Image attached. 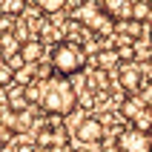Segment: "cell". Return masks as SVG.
Wrapping results in <instances>:
<instances>
[{"mask_svg": "<svg viewBox=\"0 0 152 152\" xmlns=\"http://www.w3.org/2000/svg\"><path fill=\"white\" fill-rule=\"evenodd\" d=\"M77 89L72 86V80L63 75H49L40 80V98H37V106H40L46 115H60V118H69L72 112L77 109Z\"/></svg>", "mask_w": 152, "mask_h": 152, "instance_id": "6da1fadb", "label": "cell"}, {"mask_svg": "<svg viewBox=\"0 0 152 152\" xmlns=\"http://www.w3.org/2000/svg\"><path fill=\"white\" fill-rule=\"evenodd\" d=\"M49 63H52V72L55 75H63V77H75L83 72L86 66V52L77 40H60L52 46V55H49Z\"/></svg>", "mask_w": 152, "mask_h": 152, "instance_id": "7a4b0ae2", "label": "cell"}, {"mask_svg": "<svg viewBox=\"0 0 152 152\" xmlns=\"http://www.w3.org/2000/svg\"><path fill=\"white\" fill-rule=\"evenodd\" d=\"M75 20H80L83 29H89L92 34L98 37H109L115 34V20L106 15V9H103V0H83L75 12Z\"/></svg>", "mask_w": 152, "mask_h": 152, "instance_id": "3957f363", "label": "cell"}, {"mask_svg": "<svg viewBox=\"0 0 152 152\" xmlns=\"http://www.w3.org/2000/svg\"><path fill=\"white\" fill-rule=\"evenodd\" d=\"M115 149L118 152H152L149 132H141V129H135V126L118 129V132H115Z\"/></svg>", "mask_w": 152, "mask_h": 152, "instance_id": "277c9868", "label": "cell"}, {"mask_svg": "<svg viewBox=\"0 0 152 152\" xmlns=\"http://www.w3.org/2000/svg\"><path fill=\"white\" fill-rule=\"evenodd\" d=\"M72 138H75L77 144H101L103 138H106V124L101 118H95V115H86L75 126V135Z\"/></svg>", "mask_w": 152, "mask_h": 152, "instance_id": "5b68a950", "label": "cell"}, {"mask_svg": "<svg viewBox=\"0 0 152 152\" xmlns=\"http://www.w3.org/2000/svg\"><path fill=\"white\" fill-rule=\"evenodd\" d=\"M118 80H121V89L126 95H138L141 92V83H144V72H141L138 63L126 60V63L118 66Z\"/></svg>", "mask_w": 152, "mask_h": 152, "instance_id": "8992f818", "label": "cell"}, {"mask_svg": "<svg viewBox=\"0 0 152 152\" xmlns=\"http://www.w3.org/2000/svg\"><path fill=\"white\" fill-rule=\"evenodd\" d=\"M103 9L112 20H126L132 17V0H103Z\"/></svg>", "mask_w": 152, "mask_h": 152, "instance_id": "52a82bcc", "label": "cell"}, {"mask_svg": "<svg viewBox=\"0 0 152 152\" xmlns=\"http://www.w3.org/2000/svg\"><path fill=\"white\" fill-rule=\"evenodd\" d=\"M20 55L26 58V63H40L43 58V40L40 37H29L20 43Z\"/></svg>", "mask_w": 152, "mask_h": 152, "instance_id": "ba28073f", "label": "cell"}, {"mask_svg": "<svg viewBox=\"0 0 152 152\" xmlns=\"http://www.w3.org/2000/svg\"><path fill=\"white\" fill-rule=\"evenodd\" d=\"M144 109H146V101L141 98V95H126V101L121 103V118L132 121L138 112H144Z\"/></svg>", "mask_w": 152, "mask_h": 152, "instance_id": "9c48e42d", "label": "cell"}, {"mask_svg": "<svg viewBox=\"0 0 152 152\" xmlns=\"http://www.w3.org/2000/svg\"><path fill=\"white\" fill-rule=\"evenodd\" d=\"M0 49H3V55H15V52H20L17 34L15 32H0Z\"/></svg>", "mask_w": 152, "mask_h": 152, "instance_id": "30bf717a", "label": "cell"}, {"mask_svg": "<svg viewBox=\"0 0 152 152\" xmlns=\"http://www.w3.org/2000/svg\"><path fill=\"white\" fill-rule=\"evenodd\" d=\"M98 63H101V69H115V66H121V52L118 49H103L101 55H98Z\"/></svg>", "mask_w": 152, "mask_h": 152, "instance_id": "8fae6325", "label": "cell"}, {"mask_svg": "<svg viewBox=\"0 0 152 152\" xmlns=\"http://www.w3.org/2000/svg\"><path fill=\"white\" fill-rule=\"evenodd\" d=\"M69 0H34V6L40 9L43 15H58V12H63L66 9Z\"/></svg>", "mask_w": 152, "mask_h": 152, "instance_id": "7c38bea8", "label": "cell"}, {"mask_svg": "<svg viewBox=\"0 0 152 152\" xmlns=\"http://www.w3.org/2000/svg\"><path fill=\"white\" fill-rule=\"evenodd\" d=\"M129 126H135V129H141V132H149V129H152V115H149V109H144V112H138L135 118L129 121Z\"/></svg>", "mask_w": 152, "mask_h": 152, "instance_id": "4fadbf2b", "label": "cell"}, {"mask_svg": "<svg viewBox=\"0 0 152 152\" xmlns=\"http://www.w3.org/2000/svg\"><path fill=\"white\" fill-rule=\"evenodd\" d=\"M26 6H29V0H3V9H0V12H6V15L20 17V15L26 12Z\"/></svg>", "mask_w": 152, "mask_h": 152, "instance_id": "5bb4252c", "label": "cell"}, {"mask_svg": "<svg viewBox=\"0 0 152 152\" xmlns=\"http://www.w3.org/2000/svg\"><path fill=\"white\" fill-rule=\"evenodd\" d=\"M149 9H152L149 0H135V3H132V17H135V20H146V17H149Z\"/></svg>", "mask_w": 152, "mask_h": 152, "instance_id": "9a60e30c", "label": "cell"}, {"mask_svg": "<svg viewBox=\"0 0 152 152\" xmlns=\"http://www.w3.org/2000/svg\"><path fill=\"white\" fill-rule=\"evenodd\" d=\"M12 80H15V69L9 66V63H3V66H0V86L6 89V86L12 83Z\"/></svg>", "mask_w": 152, "mask_h": 152, "instance_id": "2e32d148", "label": "cell"}, {"mask_svg": "<svg viewBox=\"0 0 152 152\" xmlns=\"http://www.w3.org/2000/svg\"><path fill=\"white\" fill-rule=\"evenodd\" d=\"M6 63H9V66H12V69L17 72L20 66H26V58L20 55V52H15V55H6Z\"/></svg>", "mask_w": 152, "mask_h": 152, "instance_id": "e0dca14e", "label": "cell"}, {"mask_svg": "<svg viewBox=\"0 0 152 152\" xmlns=\"http://www.w3.org/2000/svg\"><path fill=\"white\" fill-rule=\"evenodd\" d=\"M141 72H144V77L152 83V60H149V63H144V69H141Z\"/></svg>", "mask_w": 152, "mask_h": 152, "instance_id": "ac0fdd59", "label": "cell"}, {"mask_svg": "<svg viewBox=\"0 0 152 152\" xmlns=\"http://www.w3.org/2000/svg\"><path fill=\"white\" fill-rule=\"evenodd\" d=\"M0 152H17V146H15V144H9V141H6V144L0 146Z\"/></svg>", "mask_w": 152, "mask_h": 152, "instance_id": "d6986e66", "label": "cell"}, {"mask_svg": "<svg viewBox=\"0 0 152 152\" xmlns=\"http://www.w3.org/2000/svg\"><path fill=\"white\" fill-rule=\"evenodd\" d=\"M3 63H6V55H3V49H0V66H3Z\"/></svg>", "mask_w": 152, "mask_h": 152, "instance_id": "ffe728a7", "label": "cell"}, {"mask_svg": "<svg viewBox=\"0 0 152 152\" xmlns=\"http://www.w3.org/2000/svg\"><path fill=\"white\" fill-rule=\"evenodd\" d=\"M146 23H149V26H152V9H149V17H146Z\"/></svg>", "mask_w": 152, "mask_h": 152, "instance_id": "44dd1931", "label": "cell"}, {"mask_svg": "<svg viewBox=\"0 0 152 152\" xmlns=\"http://www.w3.org/2000/svg\"><path fill=\"white\" fill-rule=\"evenodd\" d=\"M146 109H149V115H152V101H149V103H146Z\"/></svg>", "mask_w": 152, "mask_h": 152, "instance_id": "7402d4cb", "label": "cell"}, {"mask_svg": "<svg viewBox=\"0 0 152 152\" xmlns=\"http://www.w3.org/2000/svg\"><path fill=\"white\" fill-rule=\"evenodd\" d=\"M149 141H152V129H149Z\"/></svg>", "mask_w": 152, "mask_h": 152, "instance_id": "603a6c76", "label": "cell"}, {"mask_svg": "<svg viewBox=\"0 0 152 152\" xmlns=\"http://www.w3.org/2000/svg\"><path fill=\"white\" fill-rule=\"evenodd\" d=\"M0 9H3V0H0Z\"/></svg>", "mask_w": 152, "mask_h": 152, "instance_id": "cb8c5ba5", "label": "cell"}, {"mask_svg": "<svg viewBox=\"0 0 152 152\" xmlns=\"http://www.w3.org/2000/svg\"><path fill=\"white\" fill-rule=\"evenodd\" d=\"M75 152H80V149H75Z\"/></svg>", "mask_w": 152, "mask_h": 152, "instance_id": "d4e9b609", "label": "cell"}, {"mask_svg": "<svg viewBox=\"0 0 152 152\" xmlns=\"http://www.w3.org/2000/svg\"><path fill=\"white\" fill-rule=\"evenodd\" d=\"M115 152H118V149H115Z\"/></svg>", "mask_w": 152, "mask_h": 152, "instance_id": "484cf974", "label": "cell"}, {"mask_svg": "<svg viewBox=\"0 0 152 152\" xmlns=\"http://www.w3.org/2000/svg\"><path fill=\"white\" fill-rule=\"evenodd\" d=\"M149 40H152V37H149Z\"/></svg>", "mask_w": 152, "mask_h": 152, "instance_id": "4316f807", "label": "cell"}]
</instances>
